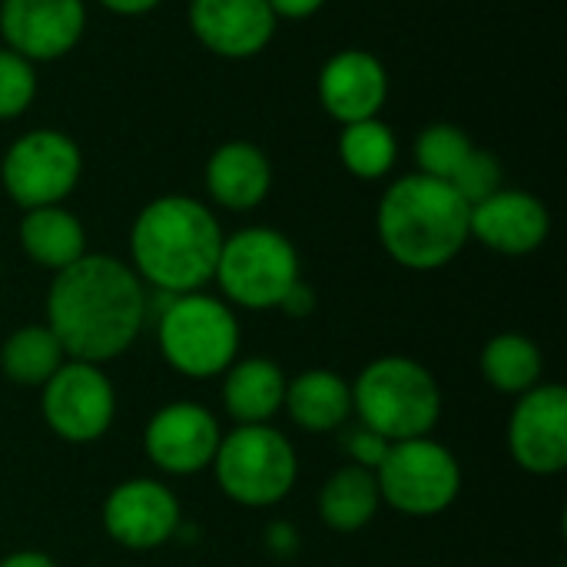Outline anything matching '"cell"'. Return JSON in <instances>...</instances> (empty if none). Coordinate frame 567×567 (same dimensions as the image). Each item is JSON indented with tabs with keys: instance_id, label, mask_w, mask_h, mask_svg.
Masks as SVG:
<instances>
[{
	"instance_id": "obj_1",
	"label": "cell",
	"mask_w": 567,
	"mask_h": 567,
	"mask_svg": "<svg viewBox=\"0 0 567 567\" xmlns=\"http://www.w3.org/2000/svg\"><path fill=\"white\" fill-rule=\"evenodd\" d=\"M146 319V286L130 262L106 252H86L53 272L47 289V329L76 362L106 365L126 355Z\"/></svg>"
},
{
	"instance_id": "obj_2",
	"label": "cell",
	"mask_w": 567,
	"mask_h": 567,
	"mask_svg": "<svg viewBox=\"0 0 567 567\" xmlns=\"http://www.w3.org/2000/svg\"><path fill=\"white\" fill-rule=\"evenodd\" d=\"M223 239V226L206 203L186 193L156 196L130 226V269L153 292H199L213 282Z\"/></svg>"
},
{
	"instance_id": "obj_3",
	"label": "cell",
	"mask_w": 567,
	"mask_h": 567,
	"mask_svg": "<svg viewBox=\"0 0 567 567\" xmlns=\"http://www.w3.org/2000/svg\"><path fill=\"white\" fill-rule=\"evenodd\" d=\"M375 229L389 259L412 272L445 269L472 243L468 203L452 183L425 173H409L382 193Z\"/></svg>"
},
{
	"instance_id": "obj_4",
	"label": "cell",
	"mask_w": 567,
	"mask_h": 567,
	"mask_svg": "<svg viewBox=\"0 0 567 567\" xmlns=\"http://www.w3.org/2000/svg\"><path fill=\"white\" fill-rule=\"evenodd\" d=\"M349 385L355 422L389 445L425 439L442 422V385L432 369L412 355H379Z\"/></svg>"
},
{
	"instance_id": "obj_5",
	"label": "cell",
	"mask_w": 567,
	"mask_h": 567,
	"mask_svg": "<svg viewBox=\"0 0 567 567\" xmlns=\"http://www.w3.org/2000/svg\"><path fill=\"white\" fill-rule=\"evenodd\" d=\"M239 319L229 302L209 292L173 296L156 316V349L183 379H219L239 359Z\"/></svg>"
},
{
	"instance_id": "obj_6",
	"label": "cell",
	"mask_w": 567,
	"mask_h": 567,
	"mask_svg": "<svg viewBox=\"0 0 567 567\" xmlns=\"http://www.w3.org/2000/svg\"><path fill=\"white\" fill-rule=\"evenodd\" d=\"M209 472L229 502L262 512L292 495L299 482V455L276 425H236L223 432Z\"/></svg>"
},
{
	"instance_id": "obj_7",
	"label": "cell",
	"mask_w": 567,
	"mask_h": 567,
	"mask_svg": "<svg viewBox=\"0 0 567 567\" xmlns=\"http://www.w3.org/2000/svg\"><path fill=\"white\" fill-rule=\"evenodd\" d=\"M296 279H302L299 252L286 233L269 226H249L226 236L213 272L223 302L246 312L279 309Z\"/></svg>"
},
{
	"instance_id": "obj_8",
	"label": "cell",
	"mask_w": 567,
	"mask_h": 567,
	"mask_svg": "<svg viewBox=\"0 0 567 567\" xmlns=\"http://www.w3.org/2000/svg\"><path fill=\"white\" fill-rule=\"evenodd\" d=\"M382 505L405 518H439L462 495V465L455 452L432 435L389 445L375 468Z\"/></svg>"
},
{
	"instance_id": "obj_9",
	"label": "cell",
	"mask_w": 567,
	"mask_h": 567,
	"mask_svg": "<svg viewBox=\"0 0 567 567\" xmlns=\"http://www.w3.org/2000/svg\"><path fill=\"white\" fill-rule=\"evenodd\" d=\"M83 176V153L63 130L40 126L17 136L0 159L3 193L27 213L60 206Z\"/></svg>"
},
{
	"instance_id": "obj_10",
	"label": "cell",
	"mask_w": 567,
	"mask_h": 567,
	"mask_svg": "<svg viewBox=\"0 0 567 567\" xmlns=\"http://www.w3.org/2000/svg\"><path fill=\"white\" fill-rule=\"evenodd\" d=\"M47 429L66 445H93L116 422V389L103 365L66 359L40 389Z\"/></svg>"
},
{
	"instance_id": "obj_11",
	"label": "cell",
	"mask_w": 567,
	"mask_h": 567,
	"mask_svg": "<svg viewBox=\"0 0 567 567\" xmlns=\"http://www.w3.org/2000/svg\"><path fill=\"white\" fill-rule=\"evenodd\" d=\"M223 425L213 409L193 399L159 405L143 429V452L156 472L169 478H189L213 468Z\"/></svg>"
},
{
	"instance_id": "obj_12",
	"label": "cell",
	"mask_w": 567,
	"mask_h": 567,
	"mask_svg": "<svg viewBox=\"0 0 567 567\" xmlns=\"http://www.w3.org/2000/svg\"><path fill=\"white\" fill-rule=\"evenodd\" d=\"M100 522L113 545L126 551H156L176 538L183 525V505L166 482L140 475L106 492Z\"/></svg>"
},
{
	"instance_id": "obj_13",
	"label": "cell",
	"mask_w": 567,
	"mask_h": 567,
	"mask_svg": "<svg viewBox=\"0 0 567 567\" xmlns=\"http://www.w3.org/2000/svg\"><path fill=\"white\" fill-rule=\"evenodd\" d=\"M508 452L515 465L538 478H555L567 468V389L542 382L518 395L508 415Z\"/></svg>"
},
{
	"instance_id": "obj_14",
	"label": "cell",
	"mask_w": 567,
	"mask_h": 567,
	"mask_svg": "<svg viewBox=\"0 0 567 567\" xmlns=\"http://www.w3.org/2000/svg\"><path fill=\"white\" fill-rule=\"evenodd\" d=\"M86 33L83 0H0L3 47L30 63L66 56Z\"/></svg>"
},
{
	"instance_id": "obj_15",
	"label": "cell",
	"mask_w": 567,
	"mask_h": 567,
	"mask_svg": "<svg viewBox=\"0 0 567 567\" xmlns=\"http://www.w3.org/2000/svg\"><path fill=\"white\" fill-rule=\"evenodd\" d=\"M468 236L498 256H532L551 236V213L535 193L502 186L488 199L468 206Z\"/></svg>"
},
{
	"instance_id": "obj_16",
	"label": "cell",
	"mask_w": 567,
	"mask_h": 567,
	"mask_svg": "<svg viewBox=\"0 0 567 567\" xmlns=\"http://www.w3.org/2000/svg\"><path fill=\"white\" fill-rule=\"evenodd\" d=\"M316 90L322 110L336 123L349 126L379 116L389 100V70L372 50L346 47L322 63Z\"/></svg>"
},
{
	"instance_id": "obj_17",
	"label": "cell",
	"mask_w": 567,
	"mask_h": 567,
	"mask_svg": "<svg viewBox=\"0 0 567 567\" xmlns=\"http://www.w3.org/2000/svg\"><path fill=\"white\" fill-rule=\"evenodd\" d=\"M186 20L193 37L223 60H249L276 33V13L266 0H189Z\"/></svg>"
},
{
	"instance_id": "obj_18",
	"label": "cell",
	"mask_w": 567,
	"mask_h": 567,
	"mask_svg": "<svg viewBox=\"0 0 567 567\" xmlns=\"http://www.w3.org/2000/svg\"><path fill=\"white\" fill-rule=\"evenodd\" d=\"M272 189V163L249 140H229L206 159V193L219 209L249 213Z\"/></svg>"
},
{
	"instance_id": "obj_19",
	"label": "cell",
	"mask_w": 567,
	"mask_h": 567,
	"mask_svg": "<svg viewBox=\"0 0 567 567\" xmlns=\"http://www.w3.org/2000/svg\"><path fill=\"white\" fill-rule=\"evenodd\" d=\"M282 412L309 435H332L352 419V385L332 369H306L286 382Z\"/></svg>"
},
{
	"instance_id": "obj_20",
	"label": "cell",
	"mask_w": 567,
	"mask_h": 567,
	"mask_svg": "<svg viewBox=\"0 0 567 567\" xmlns=\"http://www.w3.org/2000/svg\"><path fill=\"white\" fill-rule=\"evenodd\" d=\"M223 409L236 425H272L286 399V372L266 355L236 359L223 375Z\"/></svg>"
},
{
	"instance_id": "obj_21",
	"label": "cell",
	"mask_w": 567,
	"mask_h": 567,
	"mask_svg": "<svg viewBox=\"0 0 567 567\" xmlns=\"http://www.w3.org/2000/svg\"><path fill=\"white\" fill-rule=\"evenodd\" d=\"M20 249L30 262H37L47 272H60L66 266H73L76 259H83L86 249V229L83 223L60 206H40V209H27L20 219Z\"/></svg>"
},
{
	"instance_id": "obj_22",
	"label": "cell",
	"mask_w": 567,
	"mask_h": 567,
	"mask_svg": "<svg viewBox=\"0 0 567 567\" xmlns=\"http://www.w3.org/2000/svg\"><path fill=\"white\" fill-rule=\"evenodd\" d=\"M382 508V495H379V482L375 472L359 468V465H342L336 468L316 498V512L319 522L339 535H355L362 528H369L375 522Z\"/></svg>"
},
{
	"instance_id": "obj_23",
	"label": "cell",
	"mask_w": 567,
	"mask_h": 567,
	"mask_svg": "<svg viewBox=\"0 0 567 567\" xmlns=\"http://www.w3.org/2000/svg\"><path fill=\"white\" fill-rule=\"evenodd\" d=\"M482 379L502 395H525L545 382V355L535 339L522 332H498L485 342L478 355Z\"/></svg>"
},
{
	"instance_id": "obj_24",
	"label": "cell",
	"mask_w": 567,
	"mask_h": 567,
	"mask_svg": "<svg viewBox=\"0 0 567 567\" xmlns=\"http://www.w3.org/2000/svg\"><path fill=\"white\" fill-rule=\"evenodd\" d=\"M66 362L60 339L47 322H30L13 329L0 346V372L17 389H43L47 379Z\"/></svg>"
},
{
	"instance_id": "obj_25",
	"label": "cell",
	"mask_w": 567,
	"mask_h": 567,
	"mask_svg": "<svg viewBox=\"0 0 567 567\" xmlns=\"http://www.w3.org/2000/svg\"><path fill=\"white\" fill-rule=\"evenodd\" d=\"M339 159L355 179H382L392 173L399 159V140L389 123L379 116L342 126L339 133Z\"/></svg>"
},
{
	"instance_id": "obj_26",
	"label": "cell",
	"mask_w": 567,
	"mask_h": 567,
	"mask_svg": "<svg viewBox=\"0 0 567 567\" xmlns=\"http://www.w3.org/2000/svg\"><path fill=\"white\" fill-rule=\"evenodd\" d=\"M472 150H475V143L462 126L429 123L415 140V163H419V173L449 183L458 173V166L468 159Z\"/></svg>"
},
{
	"instance_id": "obj_27",
	"label": "cell",
	"mask_w": 567,
	"mask_h": 567,
	"mask_svg": "<svg viewBox=\"0 0 567 567\" xmlns=\"http://www.w3.org/2000/svg\"><path fill=\"white\" fill-rule=\"evenodd\" d=\"M37 96V63L0 47V120H17Z\"/></svg>"
},
{
	"instance_id": "obj_28",
	"label": "cell",
	"mask_w": 567,
	"mask_h": 567,
	"mask_svg": "<svg viewBox=\"0 0 567 567\" xmlns=\"http://www.w3.org/2000/svg\"><path fill=\"white\" fill-rule=\"evenodd\" d=\"M449 183H452V189H455L468 206H475V203L488 199L492 193H498V189L505 186V169H502V163H498L495 153L475 146V150L468 153V159L458 166V173H455Z\"/></svg>"
},
{
	"instance_id": "obj_29",
	"label": "cell",
	"mask_w": 567,
	"mask_h": 567,
	"mask_svg": "<svg viewBox=\"0 0 567 567\" xmlns=\"http://www.w3.org/2000/svg\"><path fill=\"white\" fill-rule=\"evenodd\" d=\"M339 445H342L349 465H359V468H369V472H375L382 465L385 452H389V442L382 435H375L372 429L359 425V422L339 429Z\"/></svg>"
},
{
	"instance_id": "obj_30",
	"label": "cell",
	"mask_w": 567,
	"mask_h": 567,
	"mask_svg": "<svg viewBox=\"0 0 567 567\" xmlns=\"http://www.w3.org/2000/svg\"><path fill=\"white\" fill-rule=\"evenodd\" d=\"M262 542H266V551L279 561H289L302 551V538H299L296 525H289V522H269Z\"/></svg>"
},
{
	"instance_id": "obj_31",
	"label": "cell",
	"mask_w": 567,
	"mask_h": 567,
	"mask_svg": "<svg viewBox=\"0 0 567 567\" xmlns=\"http://www.w3.org/2000/svg\"><path fill=\"white\" fill-rule=\"evenodd\" d=\"M279 312H286L289 319H309L316 312V289L306 279H296L289 286V292L282 296Z\"/></svg>"
},
{
	"instance_id": "obj_32",
	"label": "cell",
	"mask_w": 567,
	"mask_h": 567,
	"mask_svg": "<svg viewBox=\"0 0 567 567\" xmlns=\"http://www.w3.org/2000/svg\"><path fill=\"white\" fill-rule=\"evenodd\" d=\"M266 3L276 13V20H309L326 7V0H266Z\"/></svg>"
},
{
	"instance_id": "obj_33",
	"label": "cell",
	"mask_w": 567,
	"mask_h": 567,
	"mask_svg": "<svg viewBox=\"0 0 567 567\" xmlns=\"http://www.w3.org/2000/svg\"><path fill=\"white\" fill-rule=\"evenodd\" d=\"M0 567H60L47 551H33V548H23V551H10L0 558Z\"/></svg>"
},
{
	"instance_id": "obj_34",
	"label": "cell",
	"mask_w": 567,
	"mask_h": 567,
	"mask_svg": "<svg viewBox=\"0 0 567 567\" xmlns=\"http://www.w3.org/2000/svg\"><path fill=\"white\" fill-rule=\"evenodd\" d=\"M100 7H106L110 13H116V17H140V13H150V10H156L163 0H96Z\"/></svg>"
}]
</instances>
